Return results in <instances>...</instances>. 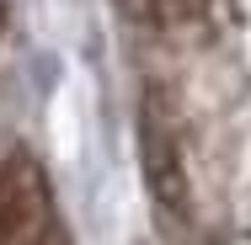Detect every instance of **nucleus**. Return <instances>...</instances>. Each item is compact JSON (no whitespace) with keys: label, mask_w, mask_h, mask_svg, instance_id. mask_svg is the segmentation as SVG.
<instances>
[{"label":"nucleus","mask_w":251,"mask_h":245,"mask_svg":"<svg viewBox=\"0 0 251 245\" xmlns=\"http://www.w3.org/2000/svg\"><path fill=\"white\" fill-rule=\"evenodd\" d=\"M0 43H5V0H0Z\"/></svg>","instance_id":"f03ea898"},{"label":"nucleus","mask_w":251,"mask_h":245,"mask_svg":"<svg viewBox=\"0 0 251 245\" xmlns=\"http://www.w3.org/2000/svg\"><path fill=\"white\" fill-rule=\"evenodd\" d=\"M0 245H75L53 181L32 149L0 155Z\"/></svg>","instance_id":"f257e3e1"}]
</instances>
